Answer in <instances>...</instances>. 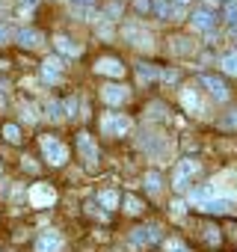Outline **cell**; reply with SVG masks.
Segmentation results:
<instances>
[{
    "mask_svg": "<svg viewBox=\"0 0 237 252\" xmlns=\"http://www.w3.org/2000/svg\"><path fill=\"white\" fill-rule=\"evenodd\" d=\"M30 202H33L36 208H51V205L57 202V190H54L51 184H33V187H30Z\"/></svg>",
    "mask_w": 237,
    "mask_h": 252,
    "instance_id": "4",
    "label": "cell"
},
{
    "mask_svg": "<svg viewBox=\"0 0 237 252\" xmlns=\"http://www.w3.org/2000/svg\"><path fill=\"white\" fill-rule=\"evenodd\" d=\"M42 155H45V160H48L51 166H62V163L68 160V149H65L57 137H51V134L42 137Z\"/></svg>",
    "mask_w": 237,
    "mask_h": 252,
    "instance_id": "3",
    "label": "cell"
},
{
    "mask_svg": "<svg viewBox=\"0 0 237 252\" xmlns=\"http://www.w3.org/2000/svg\"><path fill=\"white\" fill-rule=\"evenodd\" d=\"M62 68H65V60H62V57H48V60L42 63V77H45L48 83H57V80L62 77Z\"/></svg>",
    "mask_w": 237,
    "mask_h": 252,
    "instance_id": "10",
    "label": "cell"
},
{
    "mask_svg": "<svg viewBox=\"0 0 237 252\" xmlns=\"http://www.w3.org/2000/svg\"><path fill=\"white\" fill-rule=\"evenodd\" d=\"M181 107L193 116H205V104L199 101V89L196 86H184L181 89Z\"/></svg>",
    "mask_w": 237,
    "mask_h": 252,
    "instance_id": "7",
    "label": "cell"
},
{
    "mask_svg": "<svg viewBox=\"0 0 237 252\" xmlns=\"http://www.w3.org/2000/svg\"><path fill=\"white\" fill-rule=\"evenodd\" d=\"M172 214H175V217L184 214V202H175V205H172Z\"/></svg>",
    "mask_w": 237,
    "mask_h": 252,
    "instance_id": "35",
    "label": "cell"
},
{
    "mask_svg": "<svg viewBox=\"0 0 237 252\" xmlns=\"http://www.w3.org/2000/svg\"><path fill=\"white\" fill-rule=\"evenodd\" d=\"M157 240H163L160 225H143V228H134V234H131L134 246H148V243H157Z\"/></svg>",
    "mask_w": 237,
    "mask_h": 252,
    "instance_id": "5",
    "label": "cell"
},
{
    "mask_svg": "<svg viewBox=\"0 0 237 252\" xmlns=\"http://www.w3.org/2000/svg\"><path fill=\"white\" fill-rule=\"evenodd\" d=\"M45 110H48V119H54V122H59V119H62V101H57V98H54V101H48V107H45Z\"/></svg>",
    "mask_w": 237,
    "mask_h": 252,
    "instance_id": "22",
    "label": "cell"
},
{
    "mask_svg": "<svg viewBox=\"0 0 237 252\" xmlns=\"http://www.w3.org/2000/svg\"><path fill=\"white\" fill-rule=\"evenodd\" d=\"M101 98L107 104H125L128 101V86H122V83H107L101 89Z\"/></svg>",
    "mask_w": 237,
    "mask_h": 252,
    "instance_id": "13",
    "label": "cell"
},
{
    "mask_svg": "<svg viewBox=\"0 0 237 252\" xmlns=\"http://www.w3.org/2000/svg\"><path fill=\"white\" fill-rule=\"evenodd\" d=\"M71 3H74V6H86V9H89V6L95 3V0H71Z\"/></svg>",
    "mask_w": 237,
    "mask_h": 252,
    "instance_id": "34",
    "label": "cell"
},
{
    "mask_svg": "<svg viewBox=\"0 0 237 252\" xmlns=\"http://www.w3.org/2000/svg\"><path fill=\"white\" fill-rule=\"evenodd\" d=\"M205 231H207V240H210V243H219V228H213V225H207Z\"/></svg>",
    "mask_w": 237,
    "mask_h": 252,
    "instance_id": "30",
    "label": "cell"
},
{
    "mask_svg": "<svg viewBox=\"0 0 237 252\" xmlns=\"http://www.w3.org/2000/svg\"><path fill=\"white\" fill-rule=\"evenodd\" d=\"M128 39H131V42L140 39V42H137L140 48H148V45H151V33H146V30H128Z\"/></svg>",
    "mask_w": 237,
    "mask_h": 252,
    "instance_id": "21",
    "label": "cell"
},
{
    "mask_svg": "<svg viewBox=\"0 0 237 252\" xmlns=\"http://www.w3.org/2000/svg\"><path fill=\"white\" fill-rule=\"evenodd\" d=\"M131 128H134V119L125 116V113H107V116L101 119V131H104L107 137H125Z\"/></svg>",
    "mask_w": 237,
    "mask_h": 252,
    "instance_id": "1",
    "label": "cell"
},
{
    "mask_svg": "<svg viewBox=\"0 0 237 252\" xmlns=\"http://www.w3.org/2000/svg\"><path fill=\"white\" fill-rule=\"evenodd\" d=\"M202 86L210 92L213 101H228V86H225L222 77H216V74H202Z\"/></svg>",
    "mask_w": 237,
    "mask_h": 252,
    "instance_id": "6",
    "label": "cell"
},
{
    "mask_svg": "<svg viewBox=\"0 0 237 252\" xmlns=\"http://www.w3.org/2000/svg\"><path fill=\"white\" fill-rule=\"evenodd\" d=\"M219 65H222V71H225V74H231V77H237V51H231V54H225V57L219 60Z\"/></svg>",
    "mask_w": 237,
    "mask_h": 252,
    "instance_id": "19",
    "label": "cell"
},
{
    "mask_svg": "<svg viewBox=\"0 0 237 252\" xmlns=\"http://www.w3.org/2000/svg\"><path fill=\"white\" fill-rule=\"evenodd\" d=\"M190 24L196 27V30H213V24H216V15L210 12V9H196L193 15H190Z\"/></svg>",
    "mask_w": 237,
    "mask_h": 252,
    "instance_id": "15",
    "label": "cell"
},
{
    "mask_svg": "<svg viewBox=\"0 0 237 252\" xmlns=\"http://www.w3.org/2000/svg\"><path fill=\"white\" fill-rule=\"evenodd\" d=\"M77 107H80V104H77V98H68V101L62 104V110H65L62 116H68V119H74V116H80V113H77Z\"/></svg>",
    "mask_w": 237,
    "mask_h": 252,
    "instance_id": "26",
    "label": "cell"
},
{
    "mask_svg": "<svg viewBox=\"0 0 237 252\" xmlns=\"http://www.w3.org/2000/svg\"><path fill=\"white\" fill-rule=\"evenodd\" d=\"M137 9H140V12H148V9H151V0H137Z\"/></svg>",
    "mask_w": 237,
    "mask_h": 252,
    "instance_id": "32",
    "label": "cell"
},
{
    "mask_svg": "<svg viewBox=\"0 0 237 252\" xmlns=\"http://www.w3.org/2000/svg\"><path fill=\"white\" fill-rule=\"evenodd\" d=\"M202 172V163L196 160V158H184L178 166H175V178H172V184H175V190H187L190 184H193V178Z\"/></svg>",
    "mask_w": 237,
    "mask_h": 252,
    "instance_id": "2",
    "label": "cell"
},
{
    "mask_svg": "<svg viewBox=\"0 0 237 252\" xmlns=\"http://www.w3.org/2000/svg\"><path fill=\"white\" fill-rule=\"evenodd\" d=\"M160 77H163L166 83H172V80H178V71H175V68H169V71H163Z\"/></svg>",
    "mask_w": 237,
    "mask_h": 252,
    "instance_id": "31",
    "label": "cell"
},
{
    "mask_svg": "<svg viewBox=\"0 0 237 252\" xmlns=\"http://www.w3.org/2000/svg\"><path fill=\"white\" fill-rule=\"evenodd\" d=\"M12 36H15V33H12V27H9V24H3V21H0V45H6V42H9Z\"/></svg>",
    "mask_w": 237,
    "mask_h": 252,
    "instance_id": "28",
    "label": "cell"
},
{
    "mask_svg": "<svg viewBox=\"0 0 237 252\" xmlns=\"http://www.w3.org/2000/svg\"><path fill=\"white\" fill-rule=\"evenodd\" d=\"M54 42H57L59 54H65V57H77V54H80V48H77V45H74V42H71L68 36H62V33H59V36H57Z\"/></svg>",
    "mask_w": 237,
    "mask_h": 252,
    "instance_id": "16",
    "label": "cell"
},
{
    "mask_svg": "<svg viewBox=\"0 0 237 252\" xmlns=\"http://www.w3.org/2000/svg\"><path fill=\"white\" fill-rule=\"evenodd\" d=\"M62 249V237L57 231H42L36 237V252H59Z\"/></svg>",
    "mask_w": 237,
    "mask_h": 252,
    "instance_id": "11",
    "label": "cell"
},
{
    "mask_svg": "<svg viewBox=\"0 0 237 252\" xmlns=\"http://www.w3.org/2000/svg\"><path fill=\"white\" fill-rule=\"evenodd\" d=\"M125 211H128V214H140V211H143V199H137V196H125Z\"/></svg>",
    "mask_w": 237,
    "mask_h": 252,
    "instance_id": "23",
    "label": "cell"
},
{
    "mask_svg": "<svg viewBox=\"0 0 237 252\" xmlns=\"http://www.w3.org/2000/svg\"><path fill=\"white\" fill-rule=\"evenodd\" d=\"M104 15H107V18H118V15H122V3H118V0L107 3V6H104Z\"/></svg>",
    "mask_w": 237,
    "mask_h": 252,
    "instance_id": "25",
    "label": "cell"
},
{
    "mask_svg": "<svg viewBox=\"0 0 237 252\" xmlns=\"http://www.w3.org/2000/svg\"><path fill=\"white\" fill-rule=\"evenodd\" d=\"M146 190H148L151 196H157V193L163 190V178H160V172H148V175H146Z\"/></svg>",
    "mask_w": 237,
    "mask_h": 252,
    "instance_id": "18",
    "label": "cell"
},
{
    "mask_svg": "<svg viewBox=\"0 0 237 252\" xmlns=\"http://www.w3.org/2000/svg\"><path fill=\"white\" fill-rule=\"evenodd\" d=\"M98 205L107 208V211H113V208L118 205V193H116L113 187H110V190H101V193H98Z\"/></svg>",
    "mask_w": 237,
    "mask_h": 252,
    "instance_id": "17",
    "label": "cell"
},
{
    "mask_svg": "<svg viewBox=\"0 0 237 252\" xmlns=\"http://www.w3.org/2000/svg\"><path fill=\"white\" fill-rule=\"evenodd\" d=\"M199 211H205V214H231V211H237V205H234V199H216V196H210V199H205L199 205Z\"/></svg>",
    "mask_w": 237,
    "mask_h": 252,
    "instance_id": "9",
    "label": "cell"
},
{
    "mask_svg": "<svg viewBox=\"0 0 237 252\" xmlns=\"http://www.w3.org/2000/svg\"><path fill=\"white\" fill-rule=\"evenodd\" d=\"M172 3H175V6H187V3H190V0H172Z\"/></svg>",
    "mask_w": 237,
    "mask_h": 252,
    "instance_id": "36",
    "label": "cell"
},
{
    "mask_svg": "<svg viewBox=\"0 0 237 252\" xmlns=\"http://www.w3.org/2000/svg\"><path fill=\"white\" fill-rule=\"evenodd\" d=\"M15 39H18V45H21V48H42V45H45V36H42L39 30H33V27L18 30V33H15Z\"/></svg>",
    "mask_w": 237,
    "mask_h": 252,
    "instance_id": "14",
    "label": "cell"
},
{
    "mask_svg": "<svg viewBox=\"0 0 237 252\" xmlns=\"http://www.w3.org/2000/svg\"><path fill=\"white\" fill-rule=\"evenodd\" d=\"M166 252H187V246H184L181 240H169V243H166Z\"/></svg>",
    "mask_w": 237,
    "mask_h": 252,
    "instance_id": "29",
    "label": "cell"
},
{
    "mask_svg": "<svg viewBox=\"0 0 237 252\" xmlns=\"http://www.w3.org/2000/svg\"><path fill=\"white\" fill-rule=\"evenodd\" d=\"M95 71L98 74H110V77H125V65L118 63L116 57H101L95 63Z\"/></svg>",
    "mask_w": 237,
    "mask_h": 252,
    "instance_id": "12",
    "label": "cell"
},
{
    "mask_svg": "<svg viewBox=\"0 0 237 252\" xmlns=\"http://www.w3.org/2000/svg\"><path fill=\"white\" fill-rule=\"evenodd\" d=\"M222 18L228 24H237V0H225V6H222Z\"/></svg>",
    "mask_w": 237,
    "mask_h": 252,
    "instance_id": "20",
    "label": "cell"
},
{
    "mask_svg": "<svg viewBox=\"0 0 237 252\" xmlns=\"http://www.w3.org/2000/svg\"><path fill=\"white\" fill-rule=\"evenodd\" d=\"M77 152H80V158H83L89 166H95V163H98V146H95V140H92L86 131H80V134H77Z\"/></svg>",
    "mask_w": 237,
    "mask_h": 252,
    "instance_id": "8",
    "label": "cell"
},
{
    "mask_svg": "<svg viewBox=\"0 0 237 252\" xmlns=\"http://www.w3.org/2000/svg\"><path fill=\"white\" fill-rule=\"evenodd\" d=\"M140 77H143V80H151V77H160V71H157L154 65H146V63H143V65H140Z\"/></svg>",
    "mask_w": 237,
    "mask_h": 252,
    "instance_id": "27",
    "label": "cell"
},
{
    "mask_svg": "<svg viewBox=\"0 0 237 252\" xmlns=\"http://www.w3.org/2000/svg\"><path fill=\"white\" fill-rule=\"evenodd\" d=\"M3 137H6L9 143H21V128H18V125H6V128H3Z\"/></svg>",
    "mask_w": 237,
    "mask_h": 252,
    "instance_id": "24",
    "label": "cell"
},
{
    "mask_svg": "<svg viewBox=\"0 0 237 252\" xmlns=\"http://www.w3.org/2000/svg\"><path fill=\"white\" fill-rule=\"evenodd\" d=\"M222 125H225V128H237V110H234L231 119H222Z\"/></svg>",
    "mask_w": 237,
    "mask_h": 252,
    "instance_id": "33",
    "label": "cell"
}]
</instances>
